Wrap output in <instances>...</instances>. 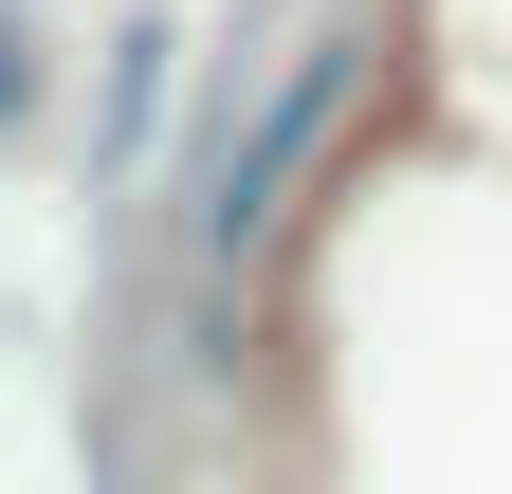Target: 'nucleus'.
Wrapping results in <instances>:
<instances>
[{
    "label": "nucleus",
    "mask_w": 512,
    "mask_h": 494,
    "mask_svg": "<svg viewBox=\"0 0 512 494\" xmlns=\"http://www.w3.org/2000/svg\"><path fill=\"white\" fill-rule=\"evenodd\" d=\"M330 92H348V37H311L275 92H256V129L220 147V202H202V257H256L275 238V202H293V165H311V129H330Z\"/></svg>",
    "instance_id": "f257e3e1"
},
{
    "label": "nucleus",
    "mask_w": 512,
    "mask_h": 494,
    "mask_svg": "<svg viewBox=\"0 0 512 494\" xmlns=\"http://www.w3.org/2000/svg\"><path fill=\"white\" fill-rule=\"evenodd\" d=\"M19 92H37V37H19V19H0V129H19Z\"/></svg>",
    "instance_id": "f03ea898"
}]
</instances>
